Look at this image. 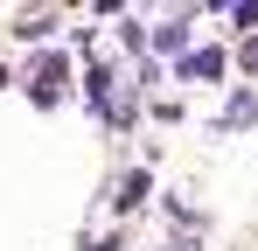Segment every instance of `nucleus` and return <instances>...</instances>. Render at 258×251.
I'll return each instance as SVG.
<instances>
[{
    "instance_id": "f03ea898",
    "label": "nucleus",
    "mask_w": 258,
    "mask_h": 251,
    "mask_svg": "<svg viewBox=\"0 0 258 251\" xmlns=\"http://www.w3.org/2000/svg\"><path fill=\"white\" fill-rule=\"evenodd\" d=\"M181 42H188V21H161L154 28V49H181Z\"/></svg>"
},
{
    "instance_id": "f257e3e1",
    "label": "nucleus",
    "mask_w": 258,
    "mask_h": 251,
    "mask_svg": "<svg viewBox=\"0 0 258 251\" xmlns=\"http://www.w3.org/2000/svg\"><path fill=\"white\" fill-rule=\"evenodd\" d=\"M181 70H188V77H203V84H210V77H223V49H196Z\"/></svg>"
},
{
    "instance_id": "7ed1b4c3",
    "label": "nucleus",
    "mask_w": 258,
    "mask_h": 251,
    "mask_svg": "<svg viewBox=\"0 0 258 251\" xmlns=\"http://www.w3.org/2000/svg\"><path fill=\"white\" fill-rule=\"evenodd\" d=\"M251 112H258V98H251V91H237V98H230V112H223V126H237V119H251Z\"/></svg>"
}]
</instances>
